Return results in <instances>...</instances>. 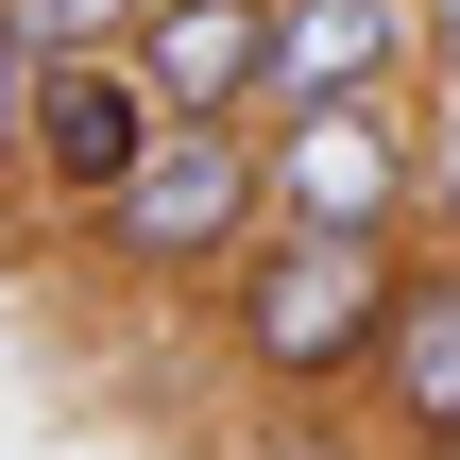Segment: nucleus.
I'll return each instance as SVG.
<instances>
[{"mask_svg":"<svg viewBox=\"0 0 460 460\" xmlns=\"http://www.w3.org/2000/svg\"><path fill=\"white\" fill-rule=\"evenodd\" d=\"M68 239H85V273H119V290H222V273L273 239V137H256V119H171Z\"/></svg>","mask_w":460,"mask_h":460,"instance_id":"f257e3e1","label":"nucleus"},{"mask_svg":"<svg viewBox=\"0 0 460 460\" xmlns=\"http://www.w3.org/2000/svg\"><path fill=\"white\" fill-rule=\"evenodd\" d=\"M34 102H51V51L0 17V188H17V154H34Z\"/></svg>","mask_w":460,"mask_h":460,"instance_id":"1a4fd4ad","label":"nucleus"},{"mask_svg":"<svg viewBox=\"0 0 460 460\" xmlns=\"http://www.w3.org/2000/svg\"><path fill=\"white\" fill-rule=\"evenodd\" d=\"M393 460H460V444H393Z\"/></svg>","mask_w":460,"mask_h":460,"instance_id":"f8f14e48","label":"nucleus"},{"mask_svg":"<svg viewBox=\"0 0 460 460\" xmlns=\"http://www.w3.org/2000/svg\"><path fill=\"white\" fill-rule=\"evenodd\" d=\"M137 68L171 119H273V0H154Z\"/></svg>","mask_w":460,"mask_h":460,"instance_id":"0eeeda50","label":"nucleus"},{"mask_svg":"<svg viewBox=\"0 0 460 460\" xmlns=\"http://www.w3.org/2000/svg\"><path fill=\"white\" fill-rule=\"evenodd\" d=\"M393 273H410V239H307V222H273L205 307H222V358H239L273 410H324V393H358V376H376Z\"/></svg>","mask_w":460,"mask_h":460,"instance_id":"f03ea898","label":"nucleus"},{"mask_svg":"<svg viewBox=\"0 0 460 460\" xmlns=\"http://www.w3.org/2000/svg\"><path fill=\"white\" fill-rule=\"evenodd\" d=\"M427 239H460V85H427Z\"/></svg>","mask_w":460,"mask_h":460,"instance_id":"9d476101","label":"nucleus"},{"mask_svg":"<svg viewBox=\"0 0 460 460\" xmlns=\"http://www.w3.org/2000/svg\"><path fill=\"white\" fill-rule=\"evenodd\" d=\"M427 85H460V0H427Z\"/></svg>","mask_w":460,"mask_h":460,"instance_id":"9b49d317","label":"nucleus"},{"mask_svg":"<svg viewBox=\"0 0 460 460\" xmlns=\"http://www.w3.org/2000/svg\"><path fill=\"white\" fill-rule=\"evenodd\" d=\"M290 102H427V0H273V119Z\"/></svg>","mask_w":460,"mask_h":460,"instance_id":"39448f33","label":"nucleus"},{"mask_svg":"<svg viewBox=\"0 0 460 460\" xmlns=\"http://www.w3.org/2000/svg\"><path fill=\"white\" fill-rule=\"evenodd\" d=\"M0 17H17L51 68H85V51H137V34H154V0H0Z\"/></svg>","mask_w":460,"mask_h":460,"instance_id":"6e6552de","label":"nucleus"},{"mask_svg":"<svg viewBox=\"0 0 460 460\" xmlns=\"http://www.w3.org/2000/svg\"><path fill=\"white\" fill-rule=\"evenodd\" d=\"M273 137V222L307 239H427V102H290Z\"/></svg>","mask_w":460,"mask_h":460,"instance_id":"7ed1b4c3","label":"nucleus"},{"mask_svg":"<svg viewBox=\"0 0 460 460\" xmlns=\"http://www.w3.org/2000/svg\"><path fill=\"white\" fill-rule=\"evenodd\" d=\"M171 137V102H154V68L137 51H85V68H51V102H34V154H17V205L34 222H85L137 154Z\"/></svg>","mask_w":460,"mask_h":460,"instance_id":"20e7f679","label":"nucleus"},{"mask_svg":"<svg viewBox=\"0 0 460 460\" xmlns=\"http://www.w3.org/2000/svg\"><path fill=\"white\" fill-rule=\"evenodd\" d=\"M358 410H376L393 444H460V239H410V273H393V324H376V376H358Z\"/></svg>","mask_w":460,"mask_h":460,"instance_id":"423d86ee","label":"nucleus"}]
</instances>
